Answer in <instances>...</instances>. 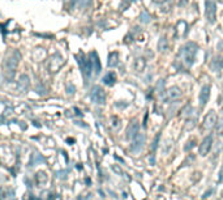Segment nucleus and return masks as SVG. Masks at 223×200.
Listing matches in <instances>:
<instances>
[{"label":"nucleus","instance_id":"f257e3e1","mask_svg":"<svg viewBox=\"0 0 223 200\" xmlns=\"http://www.w3.org/2000/svg\"><path fill=\"white\" fill-rule=\"evenodd\" d=\"M197 50H198V46H197L196 42H187L181 48H180V61L185 66V67H190L194 60H196V55H197Z\"/></svg>","mask_w":223,"mask_h":200},{"label":"nucleus","instance_id":"f03ea898","mask_svg":"<svg viewBox=\"0 0 223 200\" xmlns=\"http://www.w3.org/2000/svg\"><path fill=\"white\" fill-rule=\"evenodd\" d=\"M20 59H21V54L18 52L17 50L12 51V54L7 56V59L4 61V73H5V76H7V79H13Z\"/></svg>","mask_w":223,"mask_h":200},{"label":"nucleus","instance_id":"7ed1b4c3","mask_svg":"<svg viewBox=\"0 0 223 200\" xmlns=\"http://www.w3.org/2000/svg\"><path fill=\"white\" fill-rule=\"evenodd\" d=\"M16 154L12 151V148L8 145H3L0 147V164L7 166V167H12L16 164Z\"/></svg>","mask_w":223,"mask_h":200},{"label":"nucleus","instance_id":"20e7f679","mask_svg":"<svg viewBox=\"0 0 223 200\" xmlns=\"http://www.w3.org/2000/svg\"><path fill=\"white\" fill-rule=\"evenodd\" d=\"M77 61H78V64H80L82 75H84L86 79H89V77L91 76V73H93V64H91L90 58H86L84 54H80L77 56Z\"/></svg>","mask_w":223,"mask_h":200},{"label":"nucleus","instance_id":"39448f33","mask_svg":"<svg viewBox=\"0 0 223 200\" xmlns=\"http://www.w3.org/2000/svg\"><path fill=\"white\" fill-rule=\"evenodd\" d=\"M145 141H146V135L142 134V132H140L135 139H133L132 141V144L129 147V151L133 153V154H138L140 152L142 151V148L145 145Z\"/></svg>","mask_w":223,"mask_h":200},{"label":"nucleus","instance_id":"423d86ee","mask_svg":"<svg viewBox=\"0 0 223 200\" xmlns=\"http://www.w3.org/2000/svg\"><path fill=\"white\" fill-rule=\"evenodd\" d=\"M90 98L94 103L97 105H105L106 102V93L103 90V88H100V86H94L90 92Z\"/></svg>","mask_w":223,"mask_h":200},{"label":"nucleus","instance_id":"0eeeda50","mask_svg":"<svg viewBox=\"0 0 223 200\" xmlns=\"http://www.w3.org/2000/svg\"><path fill=\"white\" fill-rule=\"evenodd\" d=\"M216 122H218V115L214 110H210L207 114L203 118V123H202V127L203 130H212L216 126Z\"/></svg>","mask_w":223,"mask_h":200},{"label":"nucleus","instance_id":"6e6552de","mask_svg":"<svg viewBox=\"0 0 223 200\" xmlns=\"http://www.w3.org/2000/svg\"><path fill=\"white\" fill-rule=\"evenodd\" d=\"M205 16L209 22H215L216 18V4L213 0H206L205 2Z\"/></svg>","mask_w":223,"mask_h":200},{"label":"nucleus","instance_id":"1a4fd4ad","mask_svg":"<svg viewBox=\"0 0 223 200\" xmlns=\"http://www.w3.org/2000/svg\"><path fill=\"white\" fill-rule=\"evenodd\" d=\"M140 134V123L137 120H132L128 127H127V131H125V136L128 140H133L135 137Z\"/></svg>","mask_w":223,"mask_h":200},{"label":"nucleus","instance_id":"9d476101","mask_svg":"<svg viewBox=\"0 0 223 200\" xmlns=\"http://www.w3.org/2000/svg\"><path fill=\"white\" fill-rule=\"evenodd\" d=\"M212 147H213V136L209 135L202 140V143L200 144V154L202 156V157H206V156L209 154V152H210V149H212Z\"/></svg>","mask_w":223,"mask_h":200},{"label":"nucleus","instance_id":"9b49d317","mask_svg":"<svg viewBox=\"0 0 223 200\" xmlns=\"http://www.w3.org/2000/svg\"><path fill=\"white\" fill-rule=\"evenodd\" d=\"M64 64V59L61 58L60 55H54L52 58L50 59V64H48V70L50 72H58L59 71V68Z\"/></svg>","mask_w":223,"mask_h":200},{"label":"nucleus","instance_id":"f8f14e48","mask_svg":"<svg viewBox=\"0 0 223 200\" xmlns=\"http://www.w3.org/2000/svg\"><path fill=\"white\" fill-rule=\"evenodd\" d=\"M180 97H181V89L177 88V86H171V88L168 90H166L164 94L162 96V98L167 99V101H170V99L172 101V99H177Z\"/></svg>","mask_w":223,"mask_h":200},{"label":"nucleus","instance_id":"ddd939ff","mask_svg":"<svg viewBox=\"0 0 223 200\" xmlns=\"http://www.w3.org/2000/svg\"><path fill=\"white\" fill-rule=\"evenodd\" d=\"M89 58L91 60V64H93V71L95 75H99L102 71V66H100V60H99V56L95 51H91L89 54Z\"/></svg>","mask_w":223,"mask_h":200},{"label":"nucleus","instance_id":"4468645a","mask_svg":"<svg viewBox=\"0 0 223 200\" xmlns=\"http://www.w3.org/2000/svg\"><path fill=\"white\" fill-rule=\"evenodd\" d=\"M210 90H212L210 85H203L201 88V92H200V106L201 107H203V106L207 103L209 98H210Z\"/></svg>","mask_w":223,"mask_h":200},{"label":"nucleus","instance_id":"2eb2a0df","mask_svg":"<svg viewBox=\"0 0 223 200\" xmlns=\"http://www.w3.org/2000/svg\"><path fill=\"white\" fill-rule=\"evenodd\" d=\"M210 68L214 71V72H221L222 71V68H223V58L221 55H216L214 56V58L212 59V61H210Z\"/></svg>","mask_w":223,"mask_h":200},{"label":"nucleus","instance_id":"dca6fc26","mask_svg":"<svg viewBox=\"0 0 223 200\" xmlns=\"http://www.w3.org/2000/svg\"><path fill=\"white\" fill-rule=\"evenodd\" d=\"M47 180H48V177H47V174L44 173V171H38L35 174V177H34V182L38 187H44L47 183Z\"/></svg>","mask_w":223,"mask_h":200},{"label":"nucleus","instance_id":"f3484780","mask_svg":"<svg viewBox=\"0 0 223 200\" xmlns=\"http://www.w3.org/2000/svg\"><path fill=\"white\" fill-rule=\"evenodd\" d=\"M103 84L105 85H108V86H112L114 84L116 83V73L115 72H108L106 76L103 77Z\"/></svg>","mask_w":223,"mask_h":200},{"label":"nucleus","instance_id":"a211bd4d","mask_svg":"<svg viewBox=\"0 0 223 200\" xmlns=\"http://www.w3.org/2000/svg\"><path fill=\"white\" fill-rule=\"evenodd\" d=\"M119 63V54L116 51H114L111 52L110 55H108V60H107V66L108 67H116Z\"/></svg>","mask_w":223,"mask_h":200},{"label":"nucleus","instance_id":"6ab92c4d","mask_svg":"<svg viewBox=\"0 0 223 200\" xmlns=\"http://www.w3.org/2000/svg\"><path fill=\"white\" fill-rule=\"evenodd\" d=\"M30 84V79L28 75H21L20 76V80H18V86H20V89H28V86Z\"/></svg>","mask_w":223,"mask_h":200},{"label":"nucleus","instance_id":"aec40b11","mask_svg":"<svg viewBox=\"0 0 223 200\" xmlns=\"http://www.w3.org/2000/svg\"><path fill=\"white\" fill-rule=\"evenodd\" d=\"M145 66H146V60L144 58H137L135 60V71L136 72H142L145 70Z\"/></svg>","mask_w":223,"mask_h":200},{"label":"nucleus","instance_id":"412c9836","mask_svg":"<svg viewBox=\"0 0 223 200\" xmlns=\"http://www.w3.org/2000/svg\"><path fill=\"white\" fill-rule=\"evenodd\" d=\"M192 112H193V107L190 105H187L185 107L181 110V116H184V118L190 116V115H192Z\"/></svg>","mask_w":223,"mask_h":200},{"label":"nucleus","instance_id":"4be33fe9","mask_svg":"<svg viewBox=\"0 0 223 200\" xmlns=\"http://www.w3.org/2000/svg\"><path fill=\"white\" fill-rule=\"evenodd\" d=\"M150 20H151V17H150V15L148 13V12L146 11L141 12V15H140V21L144 22V24H148V22H150Z\"/></svg>","mask_w":223,"mask_h":200},{"label":"nucleus","instance_id":"5701e85b","mask_svg":"<svg viewBox=\"0 0 223 200\" xmlns=\"http://www.w3.org/2000/svg\"><path fill=\"white\" fill-rule=\"evenodd\" d=\"M167 48V39L166 38H161V41L158 42V50L159 51H164Z\"/></svg>","mask_w":223,"mask_h":200},{"label":"nucleus","instance_id":"b1692460","mask_svg":"<svg viewBox=\"0 0 223 200\" xmlns=\"http://www.w3.org/2000/svg\"><path fill=\"white\" fill-rule=\"evenodd\" d=\"M159 139H161V134H158V135L154 137V141H153V144H151V152H153V153L157 151L158 144H159Z\"/></svg>","mask_w":223,"mask_h":200},{"label":"nucleus","instance_id":"393cba45","mask_svg":"<svg viewBox=\"0 0 223 200\" xmlns=\"http://www.w3.org/2000/svg\"><path fill=\"white\" fill-rule=\"evenodd\" d=\"M78 2H80V5H81V7H82V8H85V7H87V5L90 4L91 0H78Z\"/></svg>","mask_w":223,"mask_h":200},{"label":"nucleus","instance_id":"a878e982","mask_svg":"<svg viewBox=\"0 0 223 200\" xmlns=\"http://www.w3.org/2000/svg\"><path fill=\"white\" fill-rule=\"evenodd\" d=\"M24 200H41V199H37V198H35L34 195H31V193H30V195H29V193H28V195L24 198Z\"/></svg>","mask_w":223,"mask_h":200},{"label":"nucleus","instance_id":"bb28decb","mask_svg":"<svg viewBox=\"0 0 223 200\" xmlns=\"http://www.w3.org/2000/svg\"><path fill=\"white\" fill-rule=\"evenodd\" d=\"M193 147H194V140L189 141V143H188V145H185V148H184V149H185V151H189V149H190V148H193Z\"/></svg>","mask_w":223,"mask_h":200},{"label":"nucleus","instance_id":"cd10ccee","mask_svg":"<svg viewBox=\"0 0 223 200\" xmlns=\"http://www.w3.org/2000/svg\"><path fill=\"white\" fill-rule=\"evenodd\" d=\"M112 170L114 171H116V173H119V174H123V171L120 170V167H116V166H112Z\"/></svg>","mask_w":223,"mask_h":200},{"label":"nucleus","instance_id":"c85d7f7f","mask_svg":"<svg viewBox=\"0 0 223 200\" xmlns=\"http://www.w3.org/2000/svg\"><path fill=\"white\" fill-rule=\"evenodd\" d=\"M222 131H223V124H219V127H218V134L222 135Z\"/></svg>","mask_w":223,"mask_h":200},{"label":"nucleus","instance_id":"c756f323","mask_svg":"<svg viewBox=\"0 0 223 200\" xmlns=\"http://www.w3.org/2000/svg\"><path fill=\"white\" fill-rule=\"evenodd\" d=\"M48 200H54V195H52V193H50V195H48Z\"/></svg>","mask_w":223,"mask_h":200}]
</instances>
